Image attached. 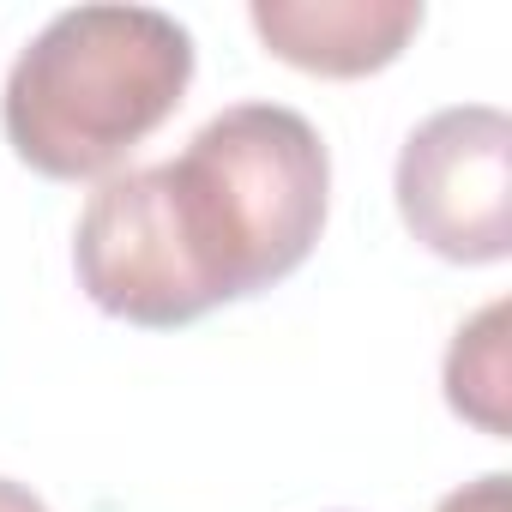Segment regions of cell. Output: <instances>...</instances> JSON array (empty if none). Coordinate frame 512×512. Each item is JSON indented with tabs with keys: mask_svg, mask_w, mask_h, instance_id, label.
Listing matches in <instances>:
<instances>
[{
	"mask_svg": "<svg viewBox=\"0 0 512 512\" xmlns=\"http://www.w3.org/2000/svg\"><path fill=\"white\" fill-rule=\"evenodd\" d=\"M332 157L308 115L235 103L175 163L109 175L73 235L79 290L151 332L290 278L326 229Z\"/></svg>",
	"mask_w": 512,
	"mask_h": 512,
	"instance_id": "obj_1",
	"label": "cell"
},
{
	"mask_svg": "<svg viewBox=\"0 0 512 512\" xmlns=\"http://www.w3.org/2000/svg\"><path fill=\"white\" fill-rule=\"evenodd\" d=\"M193 37L157 7L55 13L7 73L0 127L49 181L115 175L187 97Z\"/></svg>",
	"mask_w": 512,
	"mask_h": 512,
	"instance_id": "obj_2",
	"label": "cell"
},
{
	"mask_svg": "<svg viewBox=\"0 0 512 512\" xmlns=\"http://www.w3.org/2000/svg\"><path fill=\"white\" fill-rule=\"evenodd\" d=\"M398 217L452 266L512 253V121L488 103L428 115L398 151Z\"/></svg>",
	"mask_w": 512,
	"mask_h": 512,
	"instance_id": "obj_3",
	"label": "cell"
},
{
	"mask_svg": "<svg viewBox=\"0 0 512 512\" xmlns=\"http://www.w3.org/2000/svg\"><path fill=\"white\" fill-rule=\"evenodd\" d=\"M247 19L278 61L320 79L380 73L422 31L416 0H253Z\"/></svg>",
	"mask_w": 512,
	"mask_h": 512,
	"instance_id": "obj_4",
	"label": "cell"
},
{
	"mask_svg": "<svg viewBox=\"0 0 512 512\" xmlns=\"http://www.w3.org/2000/svg\"><path fill=\"white\" fill-rule=\"evenodd\" d=\"M506 314H512L506 302H488L470 326H458V338L446 350V404L494 440H506V428H512V416H506V392H512Z\"/></svg>",
	"mask_w": 512,
	"mask_h": 512,
	"instance_id": "obj_5",
	"label": "cell"
},
{
	"mask_svg": "<svg viewBox=\"0 0 512 512\" xmlns=\"http://www.w3.org/2000/svg\"><path fill=\"white\" fill-rule=\"evenodd\" d=\"M434 512H506V476H500V470H488V476H476V482L452 488Z\"/></svg>",
	"mask_w": 512,
	"mask_h": 512,
	"instance_id": "obj_6",
	"label": "cell"
},
{
	"mask_svg": "<svg viewBox=\"0 0 512 512\" xmlns=\"http://www.w3.org/2000/svg\"><path fill=\"white\" fill-rule=\"evenodd\" d=\"M0 512H49L25 482H13V476H0Z\"/></svg>",
	"mask_w": 512,
	"mask_h": 512,
	"instance_id": "obj_7",
	"label": "cell"
}]
</instances>
